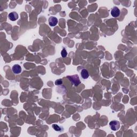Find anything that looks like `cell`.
I'll list each match as a JSON object with an SVG mask.
<instances>
[{"label":"cell","mask_w":137,"mask_h":137,"mask_svg":"<svg viewBox=\"0 0 137 137\" xmlns=\"http://www.w3.org/2000/svg\"><path fill=\"white\" fill-rule=\"evenodd\" d=\"M67 78L69 79V80H70L72 84L75 86H78L81 83L79 77L77 74L69 75V76H67Z\"/></svg>","instance_id":"cell-1"},{"label":"cell","mask_w":137,"mask_h":137,"mask_svg":"<svg viewBox=\"0 0 137 137\" xmlns=\"http://www.w3.org/2000/svg\"><path fill=\"white\" fill-rule=\"evenodd\" d=\"M110 127L113 131H117L121 127V123L117 121H112L109 123Z\"/></svg>","instance_id":"cell-2"},{"label":"cell","mask_w":137,"mask_h":137,"mask_svg":"<svg viewBox=\"0 0 137 137\" xmlns=\"http://www.w3.org/2000/svg\"><path fill=\"white\" fill-rule=\"evenodd\" d=\"M120 10L116 7H114L111 10V15L113 17H117L120 15Z\"/></svg>","instance_id":"cell-3"},{"label":"cell","mask_w":137,"mask_h":137,"mask_svg":"<svg viewBox=\"0 0 137 137\" xmlns=\"http://www.w3.org/2000/svg\"><path fill=\"white\" fill-rule=\"evenodd\" d=\"M49 24L51 26H55L58 23V19L55 17H50L48 19Z\"/></svg>","instance_id":"cell-4"},{"label":"cell","mask_w":137,"mask_h":137,"mask_svg":"<svg viewBox=\"0 0 137 137\" xmlns=\"http://www.w3.org/2000/svg\"><path fill=\"white\" fill-rule=\"evenodd\" d=\"M12 71L15 74H19L21 72V66L18 64H15L12 66Z\"/></svg>","instance_id":"cell-5"},{"label":"cell","mask_w":137,"mask_h":137,"mask_svg":"<svg viewBox=\"0 0 137 137\" xmlns=\"http://www.w3.org/2000/svg\"><path fill=\"white\" fill-rule=\"evenodd\" d=\"M8 17L10 21H16L18 18V15L16 12H11L9 14Z\"/></svg>","instance_id":"cell-6"},{"label":"cell","mask_w":137,"mask_h":137,"mask_svg":"<svg viewBox=\"0 0 137 137\" xmlns=\"http://www.w3.org/2000/svg\"><path fill=\"white\" fill-rule=\"evenodd\" d=\"M81 76H82V78L84 79H86L89 77V74L88 72L87 71V70L86 69H83L82 71H81Z\"/></svg>","instance_id":"cell-7"},{"label":"cell","mask_w":137,"mask_h":137,"mask_svg":"<svg viewBox=\"0 0 137 137\" xmlns=\"http://www.w3.org/2000/svg\"><path fill=\"white\" fill-rule=\"evenodd\" d=\"M52 126L54 130L56 131H62V128L57 124H53Z\"/></svg>","instance_id":"cell-8"},{"label":"cell","mask_w":137,"mask_h":137,"mask_svg":"<svg viewBox=\"0 0 137 137\" xmlns=\"http://www.w3.org/2000/svg\"><path fill=\"white\" fill-rule=\"evenodd\" d=\"M67 55H68V53H67L66 49L65 48H63L62 50V52H61V55H62V57H66Z\"/></svg>","instance_id":"cell-9"},{"label":"cell","mask_w":137,"mask_h":137,"mask_svg":"<svg viewBox=\"0 0 137 137\" xmlns=\"http://www.w3.org/2000/svg\"><path fill=\"white\" fill-rule=\"evenodd\" d=\"M63 83V81L61 79H57L55 81V84L57 86H60Z\"/></svg>","instance_id":"cell-10"}]
</instances>
